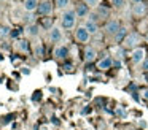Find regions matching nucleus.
<instances>
[{
	"label": "nucleus",
	"instance_id": "1",
	"mask_svg": "<svg viewBox=\"0 0 148 130\" xmlns=\"http://www.w3.org/2000/svg\"><path fill=\"white\" fill-rule=\"evenodd\" d=\"M75 18H77L75 11H72V10L65 11L64 14L61 16V25H62L64 29H73V25H75Z\"/></svg>",
	"mask_w": 148,
	"mask_h": 130
},
{
	"label": "nucleus",
	"instance_id": "2",
	"mask_svg": "<svg viewBox=\"0 0 148 130\" xmlns=\"http://www.w3.org/2000/svg\"><path fill=\"white\" fill-rule=\"evenodd\" d=\"M89 37H91V33L86 30V27H77V30H75V38H77L80 43H88L89 41Z\"/></svg>",
	"mask_w": 148,
	"mask_h": 130
},
{
	"label": "nucleus",
	"instance_id": "3",
	"mask_svg": "<svg viewBox=\"0 0 148 130\" xmlns=\"http://www.w3.org/2000/svg\"><path fill=\"white\" fill-rule=\"evenodd\" d=\"M123 43H124L126 48H135L137 43H140V37H138L137 33H129V35H126Z\"/></svg>",
	"mask_w": 148,
	"mask_h": 130
},
{
	"label": "nucleus",
	"instance_id": "4",
	"mask_svg": "<svg viewBox=\"0 0 148 130\" xmlns=\"http://www.w3.org/2000/svg\"><path fill=\"white\" fill-rule=\"evenodd\" d=\"M145 49L143 48H137V49H134L132 51V54H131V57H132V62L134 63H140V62H143L145 60Z\"/></svg>",
	"mask_w": 148,
	"mask_h": 130
},
{
	"label": "nucleus",
	"instance_id": "5",
	"mask_svg": "<svg viewBox=\"0 0 148 130\" xmlns=\"http://www.w3.org/2000/svg\"><path fill=\"white\" fill-rule=\"evenodd\" d=\"M119 29H121V27H119V22L116 21V19L108 21V22H107V25H105V30H107V33H108V35H116Z\"/></svg>",
	"mask_w": 148,
	"mask_h": 130
},
{
	"label": "nucleus",
	"instance_id": "6",
	"mask_svg": "<svg viewBox=\"0 0 148 130\" xmlns=\"http://www.w3.org/2000/svg\"><path fill=\"white\" fill-rule=\"evenodd\" d=\"M37 13L38 14H43V16H46V14H51L53 13V5H51V2H42L38 5V10H37Z\"/></svg>",
	"mask_w": 148,
	"mask_h": 130
},
{
	"label": "nucleus",
	"instance_id": "7",
	"mask_svg": "<svg viewBox=\"0 0 148 130\" xmlns=\"http://www.w3.org/2000/svg\"><path fill=\"white\" fill-rule=\"evenodd\" d=\"M49 40H51L53 43L62 41V32L59 30L58 27H51V30H49Z\"/></svg>",
	"mask_w": 148,
	"mask_h": 130
},
{
	"label": "nucleus",
	"instance_id": "8",
	"mask_svg": "<svg viewBox=\"0 0 148 130\" xmlns=\"http://www.w3.org/2000/svg\"><path fill=\"white\" fill-rule=\"evenodd\" d=\"M53 54H54L56 59H65V57L69 56V49H67V46H62V44H61V46H56L54 48V52H53Z\"/></svg>",
	"mask_w": 148,
	"mask_h": 130
},
{
	"label": "nucleus",
	"instance_id": "9",
	"mask_svg": "<svg viewBox=\"0 0 148 130\" xmlns=\"http://www.w3.org/2000/svg\"><path fill=\"white\" fill-rule=\"evenodd\" d=\"M38 0H24L23 6L26 11H35V10H38Z\"/></svg>",
	"mask_w": 148,
	"mask_h": 130
},
{
	"label": "nucleus",
	"instance_id": "10",
	"mask_svg": "<svg viewBox=\"0 0 148 130\" xmlns=\"http://www.w3.org/2000/svg\"><path fill=\"white\" fill-rule=\"evenodd\" d=\"M88 13H89V8H88L86 3H80V5H77L75 14H77L78 18H84V16H88Z\"/></svg>",
	"mask_w": 148,
	"mask_h": 130
},
{
	"label": "nucleus",
	"instance_id": "11",
	"mask_svg": "<svg viewBox=\"0 0 148 130\" xmlns=\"http://www.w3.org/2000/svg\"><path fill=\"white\" fill-rule=\"evenodd\" d=\"M145 13H147V6H145V3L143 2L135 3L134 5V14L135 16H143Z\"/></svg>",
	"mask_w": 148,
	"mask_h": 130
},
{
	"label": "nucleus",
	"instance_id": "12",
	"mask_svg": "<svg viewBox=\"0 0 148 130\" xmlns=\"http://www.w3.org/2000/svg\"><path fill=\"white\" fill-rule=\"evenodd\" d=\"M84 27H86V30L89 32L91 35H92V33H96V32L99 30V27H97L96 21H92V19H89V21H86V24H84Z\"/></svg>",
	"mask_w": 148,
	"mask_h": 130
},
{
	"label": "nucleus",
	"instance_id": "13",
	"mask_svg": "<svg viewBox=\"0 0 148 130\" xmlns=\"http://www.w3.org/2000/svg\"><path fill=\"white\" fill-rule=\"evenodd\" d=\"M96 56H97L96 49H92V48H88L86 52H84V60H86V62H92V60L96 59Z\"/></svg>",
	"mask_w": 148,
	"mask_h": 130
},
{
	"label": "nucleus",
	"instance_id": "14",
	"mask_svg": "<svg viewBox=\"0 0 148 130\" xmlns=\"http://www.w3.org/2000/svg\"><path fill=\"white\" fill-rule=\"evenodd\" d=\"M112 63H113V62H112V59H110V57H105V59L100 60L97 67H99L100 70H107V68H110V67H112Z\"/></svg>",
	"mask_w": 148,
	"mask_h": 130
},
{
	"label": "nucleus",
	"instance_id": "15",
	"mask_svg": "<svg viewBox=\"0 0 148 130\" xmlns=\"http://www.w3.org/2000/svg\"><path fill=\"white\" fill-rule=\"evenodd\" d=\"M38 25L37 24H30V25H27V29H26V32L30 35V37H35V35H38Z\"/></svg>",
	"mask_w": 148,
	"mask_h": 130
},
{
	"label": "nucleus",
	"instance_id": "16",
	"mask_svg": "<svg viewBox=\"0 0 148 130\" xmlns=\"http://www.w3.org/2000/svg\"><path fill=\"white\" fill-rule=\"evenodd\" d=\"M16 46H18V49H21V51H29V41L27 40H19L16 43Z\"/></svg>",
	"mask_w": 148,
	"mask_h": 130
},
{
	"label": "nucleus",
	"instance_id": "17",
	"mask_svg": "<svg viewBox=\"0 0 148 130\" xmlns=\"http://www.w3.org/2000/svg\"><path fill=\"white\" fill-rule=\"evenodd\" d=\"M69 3H70V0H56V6H58L59 10L67 8V6H69Z\"/></svg>",
	"mask_w": 148,
	"mask_h": 130
},
{
	"label": "nucleus",
	"instance_id": "18",
	"mask_svg": "<svg viewBox=\"0 0 148 130\" xmlns=\"http://www.w3.org/2000/svg\"><path fill=\"white\" fill-rule=\"evenodd\" d=\"M124 35H126V29H124V27H121V29L118 30V33L115 35V40H116V41H121L123 38H124Z\"/></svg>",
	"mask_w": 148,
	"mask_h": 130
},
{
	"label": "nucleus",
	"instance_id": "19",
	"mask_svg": "<svg viewBox=\"0 0 148 130\" xmlns=\"http://www.w3.org/2000/svg\"><path fill=\"white\" fill-rule=\"evenodd\" d=\"M108 10L107 8H103V6H97V14L99 16H102V18H107V16H108Z\"/></svg>",
	"mask_w": 148,
	"mask_h": 130
},
{
	"label": "nucleus",
	"instance_id": "20",
	"mask_svg": "<svg viewBox=\"0 0 148 130\" xmlns=\"http://www.w3.org/2000/svg\"><path fill=\"white\" fill-rule=\"evenodd\" d=\"M7 35H10V29L8 27H0V37H7Z\"/></svg>",
	"mask_w": 148,
	"mask_h": 130
},
{
	"label": "nucleus",
	"instance_id": "21",
	"mask_svg": "<svg viewBox=\"0 0 148 130\" xmlns=\"http://www.w3.org/2000/svg\"><path fill=\"white\" fill-rule=\"evenodd\" d=\"M99 2L100 0H84V3L89 6H99Z\"/></svg>",
	"mask_w": 148,
	"mask_h": 130
},
{
	"label": "nucleus",
	"instance_id": "22",
	"mask_svg": "<svg viewBox=\"0 0 148 130\" xmlns=\"http://www.w3.org/2000/svg\"><path fill=\"white\" fill-rule=\"evenodd\" d=\"M21 32H23V30H19V29H16V30H11V32H10V37H13V38H18V37L21 35Z\"/></svg>",
	"mask_w": 148,
	"mask_h": 130
},
{
	"label": "nucleus",
	"instance_id": "23",
	"mask_svg": "<svg viewBox=\"0 0 148 130\" xmlns=\"http://www.w3.org/2000/svg\"><path fill=\"white\" fill-rule=\"evenodd\" d=\"M112 3L116 6V8H121V6L124 5V0H112Z\"/></svg>",
	"mask_w": 148,
	"mask_h": 130
},
{
	"label": "nucleus",
	"instance_id": "24",
	"mask_svg": "<svg viewBox=\"0 0 148 130\" xmlns=\"http://www.w3.org/2000/svg\"><path fill=\"white\" fill-rule=\"evenodd\" d=\"M32 100H34V101H37V100H42V91H37L35 94H34Z\"/></svg>",
	"mask_w": 148,
	"mask_h": 130
},
{
	"label": "nucleus",
	"instance_id": "25",
	"mask_svg": "<svg viewBox=\"0 0 148 130\" xmlns=\"http://www.w3.org/2000/svg\"><path fill=\"white\" fill-rule=\"evenodd\" d=\"M11 117H13V116H11V114H8V116H5V117H3V120L0 122V125H5V124H7V122H10V119H11Z\"/></svg>",
	"mask_w": 148,
	"mask_h": 130
},
{
	"label": "nucleus",
	"instance_id": "26",
	"mask_svg": "<svg viewBox=\"0 0 148 130\" xmlns=\"http://www.w3.org/2000/svg\"><path fill=\"white\" fill-rule=\"evenodd\" d=\"M21 73H23V75H30V68L29 67H23V68H21Z\"/></svg>",
	"mask_w": 148,
	"mask_h": 130
},
{
	"label": "nucleus",
	"instance_id": "27",
	"mask_svg": "<svg viewBox=\"0 0 148 130\" xmlns=\"http://www.w3.org/2000/svg\"><path fill=\"white\" fill-rule=\"evenodd\" d=\"M37 54H38V56H43V46L42 44H37Z\"/></svg>",
	"mask_w": 148,
	"mask_h": 130
},
{
	"label": "nucleus",
	"instance_id": "28",
	"mask_svg": "<svg viewBox=\"0 0 148 130\" xmlns=\"http://www.w3.org/2000/svg\"><path fill=\"white\" fill-rule=\"evenodd\" d=\"M142 67H143V70H147V71H148V59L143 60V65H142Z\"/></svg>",
	"mask_w": 148,
	"mask_h": 130
},
{
	"label": "nucleus",
	"instance_id": "29",
	"mask_svg": "<svg viewBox=\"0 0 148 130\" xmlns=\"http://www.w3.org/2000/svg\"><path fill=\"white\" fill-rule=\"evenodd\" d=\"M143 97L148 100V89H145V91H143Z\"/></svg>",
	"mask_w": 148,
	"mask_h": 130
},
{
	"label": "nucleus",
	"instance_id": "30",
	"mask_svg": "<svg viewBox=\"0 0 148 130\" xmlns=\"http://www.w3.org/2000/svg\"><path fill=\"white\" fill-rule=\"evenodd\" d=\"M53 124H56V125H59V120H58V117H53Z\"/></svg>",
	"mask_w": 148,
	"mask_h": 130
},
{
	"label": "nucleus",
	"instance_id": "31",
	"mask_svg": "<svg viewBox=\"0 0 148 130\" xmlns=\"http://www.w3.org/2000/svg\"><path fill=\"white\" fill-rule=\"evenodd\" d=\"M134 2H135V3H140V2H142V0H134Z\"/></svg>",
	"mask_w": 148,
	"mask_h": 130
},
{
	"label": "nucleus",
	"instance_id": "32",
	"mask_svg": "<svg viewBox=\"0 0 148 130\" xmlns=\"http://www.w3.org/2000/svg\"><path fill=\"white\" fill-rule=\"evenodd\" d=\"M0 2H7V0H0Z\"/></svg>",
	"mask_w": 148,
	"mask_h": 130
}]
</instances>
